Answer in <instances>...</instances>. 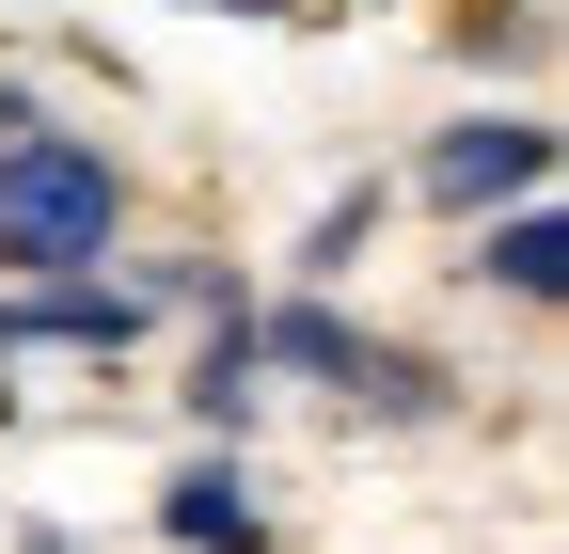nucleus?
<instances>
[{"mask_svg": "<svg viewBox=\"0 0 569 554\" xmlns=\"http://www.w3.org/2000/svg\"><path fill=\"white\" fill-rule=\"evenodd\" d=\"M538 175H553V127H443V144H427V190H443V206L538 190Z\"/></svg>", "mask_w": 569, "mask_h": 554, "instance_id": "obj_2", "label": "nucleus"}, {"mask_svg": "<svg viewBox=\"0 0 569 554\" xmlns=\"http://www.w3.org/2000/svg\"><path fill=\"white\" fill-rule=\"evenodd\" d=\"M159 523H174L190 554H253V538H269V507H253V475H238V459H190L174 492H159Z\"/></svg>", "mask_w": 569, "mask_h": 554, "instance_id": "obj_3", "label": "nucleus"}, {"mask_svg": "<svg viewBox=\"0 0 569 554\" xmlns=\"http://www.w3.org/2000/svg\"><path fill=\"white\" fill-rule=\"evenodd\" d=\"M111 159L96 144H63V127H32V144H0V254L17 269H80V254H111Z\"/></svg>", "mask_w": 569, "mask_h": 554, "instance_id": "obj_1", "label": "nucleus"}, {"mask_svg": "<svg viewBox=\"0 0 569 554\" xmlns=\"http://www.w3.org/2000/svg\"><path fill=\"white\" fill-rule=\"evenodd\" d=\"M127 333H142V301H127V286H48V301L0 317V349H127Z\"/></svg>", "mask_w": 569, "mask_h": 554, "instance_id": "obj_4", "label": "nucleus"}, {"mask_svg": "<svg viewBox=\"0 0 569 554\" xmlns=\"http://www.w3.org/2000/svg\"><path fill=\"white\" fill-rule=\"evenodd\" d=\"M490 269H507L522 301H553V286H569V238H553V206H507V238H490Z\"/></svg>", "mask_w": 569, "mask_h": 554, "instance_id": "obj_5", "label": "nucleus"}]
</instances>
